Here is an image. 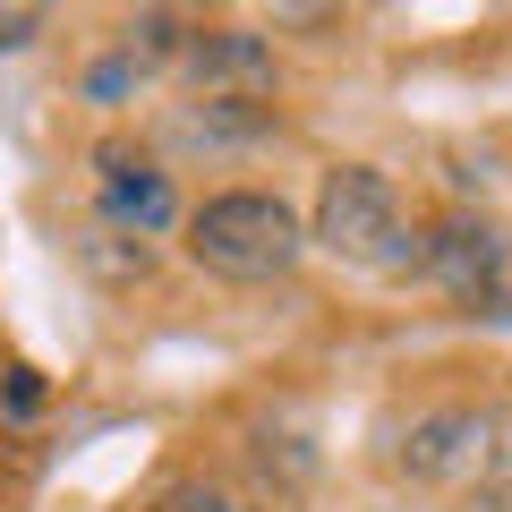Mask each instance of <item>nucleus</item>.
<instances>
[{"instance_id": "nucleus-1", "label": "nucleus", "mask_w": 512, "mask_h": 512, "mask_svg": "<svg viewBox=\"0 0 512 512\" xmlns=\"http://www.w3.org/2000/svg\"><path fill=\"white\" fill-rule=\"evenodd\" d=\"M316 248H333L342 265H367V274H402V265H427V231L410 222L402 188L367 163H333L325 188H316Z\"/></svg>"}, {"instance_id": "nucleus-2", "label": "nucleus", "mask_w": 512, "mask_h": 512, "mask_svg": "<svg viewBox=\"0 0 512 512\" xmlns=\"http://www.w3.org/2000/svg\"><path fill=\"white\" fill-rule=\"evenodd\" d=\"M299 248H308L299 214L282 197H265V188H222L188 222V256L222 282H274V274L299 265Z\"/></svg>"}, {"instance_id": "nucleus-3", "label": "nucleus", "mask_w": 512, "mask_h": 512, "mask_svg": "<svg viewBox=\"0 0 512 512\" xmlns=\"http://www.w3.org/2000/svg\"><path fill=\"white\" fill-rule=\"evenodd\" d=\"M402 470L436 495H495L512 487V427L478 402H436L402 427Z\"/></svg>"}, {"instance_id": "nucleus-4", "label": "nucleus", "mask_w": 512, "mask_h": 512, "mask_svg": "<svg viewBox=\"0 0 512 512\" xmlns=\"http://www.w3.org/2000/svg\"><path fill=\"white\" fill-rule=\"evenodd\" d=\"M427 282H436L461 316L512 325V231H495V222H478V214L427 222Z\"/></svg>"}, {"instance_id": "nucleus-5", "label": "nucleus", "mask_w": 512, "mask_h": 512, "mask_svg": "<svg viewBox=\"0 0 512 512\" xmlns=\"http://www.w3.org/2000/svg\"><path fill=\"white\" fill-rule=\"evenodd\" d=\"M188 77H197V103L205 111H265L274 103V52L239 26H205L188 43Z\"/></svg>"}, {"instance_id": "nucleus-6", "label": "nucleus", "mask_w": 512, "mask_h": 512, "mask_svg": "<svg viewBox=\"0 0 512 512\" xmlns=\"http://www.w3.org/2000/svg\"><path fill=\"white\" fill-rule=\"evenodd\" d=\"M94 171H103V205L120 231H163L171 222V180L128 146H94Z\"/></svg>"}, {"instance_id": "nucleus-7", "label": "nucleus", "mask_w": 512, "mask_h": 512, "mask_svg": "<svg viewBox=\"0 0 512 512\" xmlns=\"http://www.w3.org/2000/svg\"><path fill=\"white\" fill-rule=\"evenodd\" d=\"M154 512H248V495L222 487V478H171V487L154 495Z\"/></svg>"}, {"instance_id": "nucleus-8", "label": "nucleus", "mask_w": 512, "mask_h": 512, "mask_svg": "<svg viewBox=\"0 0 512 512\" xmlns=\"http://www.w3.org/2000/svg\"><path fill=\"white\" fill-rule=\"evenodd\" d=\"M128 52H137V60H171V52H180V18H163V9L128 18Z\"/></svg>"}, {"instance_id": "nucleus-9", "label": "nucleus", "mask_w": 512, "mask_h": 512, "mask_svg": "<svg viewBox=\"0 0 512 512\" xmlns=\"http://www.w3.org/2000/svg\"><path fill=\"white\" fill-rule=\"evenodd\" d=\"M35 9H0V52H26V43H35Z\"/></svg>"}]
</instances>
